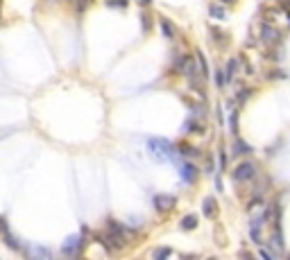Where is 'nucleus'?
Listing matches in <instances>:
<instances>
[{
    "instance_id": "obj_1",
    "label": "nucleus",
    "mask_w": 290,
    "mask_h": 260,
    "mask_svg": "<svg viewBox=\"0 0 290 260\" xmlns=\"http://www.w3.org/2000/svg\"><path fill=\"white\" fill-rule=\"evenodd\" d=\"M148 149L152 154V159L157 161H168L172 156V145L168 141H163V138H150Z\"/></svg>"
},
{
    "instance_id": "obj_2",
    "label": "nucleus",
    "mask_w": 290,
    "mask_h": 260,
    "mask_svg": "<svg viewBox=\"0 0 290 260\" xmlns=\"http://www.w3.org/2000/svg\"><path fill=\"white\" fill-rule=\"evenodd\" d=\"M261 41L267 43V46H277L281 41V32L274 27V25H261Z\"/></svg>"
},
{
    "instance_id": "obj_3",
    "label": "nucleus",
    "mask_w": 290,
    "mask_h": 260,
    "mask_svg": "<svg viewBox=\"0 0 290 260\" xmlns=\"http://www.w3.org/2000/svg\"><path fill=\"white\" fill-rule=\"evenodd\" d=\"M82 236H71L66 237V242L61 244V251H64V256H79V251H82Z\"/></svg>"
},
{
    "instance_id": "obj_4",
    "label": "nucleus",
    "mask_w": 290,
    "mask_h": 260,
    "mask_svg": "<svg viewBox=\"0 0 290 260\" xmlns=\"http://www.w3.org/2000/svg\"><path fill=\"white\" fill-rule=\"evenodd\" d=\"M254 163H249V161H245V163H240V165H236V170H234V181H247V179L254 177Z\"/></svg>"
},
{
    "instance_id": "obj_5",
    "label": "nucleus",
    "mask_w": 290,
    "mask_h": 260,
    "mask_svg": "<svg viewBox=\"0 0 290 260\" xmlns=\"http://www.w3.org/2000/svg\"><path fill=\"white\" fill-rule=\"evenodd\" d=\"M177 68L179 72H184L186 77H195V59H190V57H182V59H177Z\"/></svg>"
},
{
    "instance_id": "obj_6",
    "label": "nucleus",
    "mask_w": 290,
    "mask_h": 260,
    "mask_svg": "<svg viewBox=\"0 0 290 260\" xmlns=\"http://www.w3.org/2000/svg\"><path fill=\"white\" fill-rule=\"evenodd\" d=\"M175 204H177V199H175L172 195H157L154 197V206L159 208V211H170Z\"/></svg>"
},
{
    "instance_id": "obj_7",
    "label": "nucleus",
    "mask_w": 290,
    "mask_h": 260,
    "mask_svg": "<svg viewBox=\"0 0 290 260\" xmlns=\"http://www.w3.org/2000/svg\"><path fill=\"white\" fill-rule=\"evenodd\" d=\"M179 174H182V179L186 181V184H193L197 177V167L193 165V163H184L182 170H179Z\"/></svg>"
},
{
    "instance_id": "obj_8",
    "label": "nucleus",
    "mask_w": 290,
    "mask_h": 260,
    "mask_svg": "<svg viewBox=\"0 0 290 260\" xmlns=\"http://www.w3.org/2000/svg\"><path fill=\"white\" fill-rule=\"evenodd\" d=\"M202 206H204L202 211H204V215H207V217H215V199H213V197H207Z\"/></svg>"
},
{
    "instance_id": "obj_9",
    "label": "nucleus",
    "mask_w": 290,
    "mask_h": 260,
    "mask_svg": "<svg viewBox=\"0 0 290 260\" xmlns=\"http://www.w3.org/2000/svg\"><path fill=\"white\" fill-rule=\"evenodd\" d=\"M27 254H30V258H50V251H48V249H41V247L27 249Z\"/></svg>"
},
{
    "instance_id": "obj_10",
    "label": "nucleus",
    "mask_w": 290,
    "mask_h": 260,
    "mask_svg": "<svg viewBox=\"0 0 290 260\" xmlns=\"http://www.w3.org/2000/svg\"><path fill=\"white\" fill-rule=\"evenodd\" d=\"M197 226V217L195 215H186V217L182 219V229L184 231H193Z\"/></svg>"
},
{
    "instance_id": "obj_11",
    "label": "nucleus",
    "mask_w": 290,
    "mask_h": 260,
    "mask_svg": "<svg viewBox=\"0 0 290 260\" xmlns=\"http://www.w3.org/2000/svg\"><path fill=\"white\" fill-rule=\"evenodd\" d=\"M249 152H252V149H249L247 142H243L240 138H236V141H234V154H249Z\"/></svg>"
},
{
    "instance_id": "obj_12",
    "label": "nucleus",
    "mask_w": 290,
    "mask_h": 260,
    "mask_svg": "<svg viewBox=\"0 0 290 260\" xmlns=\"http://www.w3.org/2000/svg\"><path fill=\"white\" fill-rule=\"evenodd\" d=\"M2 236H5V242H7V247H12V249H18V247H21V242H16V237H14L12 233H9V231H5Z\"/></svg>"
},
{
    "instance_id": "obj_13",
    "label": "nucleus",
    "mask_w": 290,
    "mask_h": 260,
    "mask_svg": "<svg viewBox=\"0 0 290 260\" xmlns=\"http://www.w3.org/2000/svg\"><path fill=\"white\" fill-rule=\"evenodd\" d=\"M161 32H163V34H166L168 39H172V34H175V32H172V27H170V21L161 18Z\"/></svg>"
},
{
    "instance_id": "obj_14",
    "label": "nucleus",
    "mask_w": 290,
    "mask_h": 260,
    "mask_svg": "<svg viewBox=\"0 0 290 260\" xmlns=\"http://www.w3.org/2000/svg\"><path fill=\"white\" fill-rule=\"evenodd\" d=\"M209 14H211L213 18H225V9H222V7H218V5L209 7Z\"/></svg>"
},
{
    "instance_id": "obj_15",
    "label": "nucleus",
    "mask_w": 290,
    "mask_h": 260,
    "mask_svg": "<svg viewBox=\"0 0 290 260\" xmlns=\"http://www.w3.org/2000/svg\"><path fill=\"white\" fill-rule=\"evenodd\" d=\"M73 7H75L77 12H84L86 7H91V0H71Z\"/></svg>"
},
{
    "instance_id": "obj_16",
    "label": "nucleus",
    "mask_w": 290,
    "mask_h": 260,
    "mask_svg": "<svg viewBox=\"0 0 290 260\" xmlns=\"http://www.w3.org/2000/svg\"><path fill=\"white\" fill-rule=\"evenodd\" d=\"M234 71H236V59H231V61H229V66H227V77H225V82L234 79Z\"/></svg>"
},
{
    "instance_id": "obj_17",
    "label": "nucleus",
    "mask_w": 290,
    "mask_h": 260,
    "mask_svg": "<svg viewBox=\"0 0 290 260\" xmlns=\"http://www.w3.org/2000/svg\"><path fill=\"white\" fill-rule=\"evenodd\" d=\"M107 7H116V9H125L127 0H107Z\"/></svg>"
},
{
    "instance_id": "obj_18",
    "label": "nucleus",
    "mask_w": 290,
    "mask_h": 260,
    "mask_svg": "<svg viewBox=\"0 0 290 260\" xmlns=\"http://www.w3.org/2000/svg\"><path fill=\"white\" fill-rule=\"evenodd\" d=\"M168 256H170V249H157V251H154V258L159 260V258H168Z\"/></svg>"
},
{
    "instance_id": "obj_19",
    "label": "nucleus",
    "mask_w": 290,
    "mask_h": 260,
    "mask_svg": "<svg viewBox=\"0 0 290 260\" xmlns=\"http://www.w3.org/2000/svg\"><path fill=\"white\" fill-rule=\"evenodd\" d=\"M215 84H218V86H225V75H222V72L220 71H215Z\"/></svg>"
},
{
    "instance_id": "obj_20",
    "label": "nucleus",
    "mask_w": 290,
    "mask_h": 260,
    "mask_svg": "<svg viewBox=\"0 0 290 260\" xmlns=\"http://www.w3.org/2000/svg\"><path fill=\"white\" fill-rule=\"evenodd\" d=\"M7 231V222H5V217H0V233H5Z\"/></svg>"
},
{
    "instance_id": "obj_21",
    "label": "nucleus",
    "mask_w": 290,
    "mask_h": 260,
    "mask_svg": "<svg viewBox=\"0 0 290 260\" xmlns=\"http://www.w3.org/2000/svg\"><path fill=\"white\" fill-rule=\"evenodd\" d=\"M222 2H236V0H222Z\"/></svg>"
},
{
    "instance_id": "obj_22",
    "label": "nucleus",
    "mask_w": 290,
    "mask_h": 260,
    "mask_svg": "<svg viewBox=\"0 0 290 260\" xmlns=\"http://www.w3.org/2000/svg\"><path fill=\"white\" fill-rule=\"evenodd\" d=\"M143 2H150V0H143Z\"/></svg>"
}]
</instances>
